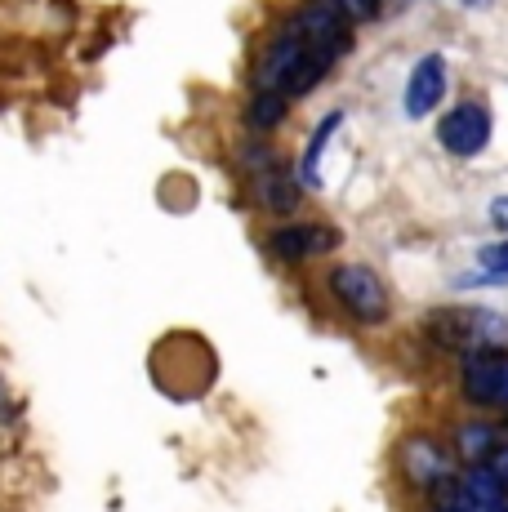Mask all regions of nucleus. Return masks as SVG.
<instances>
[{
	"label": "nucleus",
	"instance_id": "f257e3e1",
	"mask_svg": "<svg viewBox=\"0 0 508 512\" xmlns=\"http://www.w3.org/2000/svg\"><path fill=\"white\" fill-rule=\"evenodd\" d=\"M428 339L446 352H508V321L491 308H437L424 321Z\"/></svg>",
	"mask_w": 508,
	"mask_h": 512
},
{
	"label": "nucleus",
	"instance_id": "f03ea898",
	"mask_svg": "<svg viewBox=\"0 0 508 512\" xmlns=\"http://www.w3.org/2000/svg\"><path fill=\"white\" fill-rule=\"evenodd\" d=\"M330 294L339 299V308L348 317H357L361 326H379L388 317V285L379 281L375 268L366 263H339L330 272Z\"/></svg>",
	"mask_w": 508,
	"mask_h": 512
},
{
	"label": "nucleus",
	"instance_id": "7ed1b4c3",
	"mask_svg": "<svg viewBox=\"0 0 508 512\" xmlns=\"http://www.w3.org/2000/svg\"><path fill=\"white\" fill-rule=\"evenodd\" d=\"M491 130H495V121H491V112H486V103L468 98V103H455L451 112L437 121V143L451 156H459V161H468V156H477L491 143Z\"/></svg>",
	"mask_w": 508,
	"mask_h": 512
},
{
	"label": "nucleus",
	"instance_id": "20e7f679",
	"mask_svg": "<svg viewBox=\"0 0 508 512\" xmlns=\"http://www.w3.org/2000/svg\"><path fill=\"white\" fill-rule=\"evenodd\" d=\"M308 58V41L299 36L295 23L277 27L268 36V45L259 49V63H254V90H281L290 76L299 72V63Z\"/></svg>",
	"mask_w": 508,
	"mask_h": 512
},
{
	"label": "nucleus",
	"instance_id": "39448f33",
	"mask_svg": "<svg viewBox=\"0 0 508 512\" xmlns=\"http://www.w3.org/2000/svg\"><path fill=\"white\" fill-rule=\"evenodd\" d=\"M446 90H451V72H446V58L442 54H424L406 76V94H402V107L410 121H424L433 116V107H442Z\"/></svg>",
	"mask_w": 508,
	"mask_h": 512
},
{
	"label": "nucleus",
	"instance_id": "423d86ee",
	"mask_svg": "<svg viewBox=\"0 0 508 512\" xmlns=\"http://www.w3.org/2000/svg\"><path fill=\"white\" fill-rule=\"evenodd\" d=\"M335 245H339V232L321 228V223H286V228L268 232V250H272V259H281V263L317 259V254H330Z\"/></svg>",
	"mask_w": 508,
	"mask_h": 512
},
{
	"label": "nucleus",
	"instance_id": "0eeeda50",
	"mask_svg": "<svg viewBox=\"0 0 508 512\" xmlns=\"http://www.w3.org/2000/svg\"><path fill=\"white\" fill-rule=\"evenodd\" d=\"M402 472L410 486L419 490H446L455 481L451 472V459H446V450L437 446L433 437H410L402 446Z\"/></svg>",
	"mask_w": 508,
	"mask_h": 512
},
{
	"label": "nucleus",
	"instance_id": "6e6552de",
	"mask_svg": "<svg viewBox=\"0 0 508 512\" xmlns=\"http://www.w3.org/2000/svg\"><path fill=\"white\" fill-rule=\"evenodd\" d=\"M254 196H259V205L268 214H295L299 201H304V183H299V174L290 165H277V170L254 179Z\"/></svg>",
	"mask_w": 508,
	"mask_h": 512
},
{
	"label": "nucleus",
	"instance_id": "1a4fd4ad",
	"mask_svg": "<svg viewBox=\"0 0 508 512\" xmlns=\"http://www.w3.org/2000/svg\"><path fill=\"white\" fill-rule=\"evenodd\" d=\"M290 112V98L281 90H254L250 107H246V130L250 134H268L281 125V116Z\"/></svg>",
	"mask_w": 508,
	"mask_h": 512
},
{
	"label": "nucleus",
	"instance_id": "9d476101",
	"mask_svg": "<svg viewBox=\"0 0 508 512\" xmlns=\"http://www.w3.org/2000/svg\"><path fill=\"white\" fill-rule=\"evenodd\" d=\"M455 446H459V455L468 459V468L491 464V455L500 450V432H495L491 423H464V428L455 432Z\"/></svg>",
	"mask_w": 508,
	"mask_h": 512
},
{
	"label": "nucleus",
	"instance_id": "9b49d317",
	"mask_svg": "<svg viewBox=\"0 0 508 512\" xmlns=\"http://www.w3.org/2000/svg\"><path fill=\"white\" fill-rule=\"evenodd\" d=\"M344 125V112H330L326 121L312 130V139H308V147H304V161H299V183L304 187H321V170H317V161H321V152H326V143L335 139V130Z\"/></svg>",
	"mask_w": 508,
	"mask_h": 512
},
{
	"label": "nucleus",
	"instance_id": "f8f14e48",
	"mask_svg": "<svg viewBox=\"0 0 508 512\" xmlns=\"http://www.w3.org/2000/svg\"><path fill=\"white\" fill-rule=\"evenodd\" d=\"M477 263H482L486 281H495V285L508 281V236L495 245H482V250H477Z\"/></svg>",
	"mask_w": 508,
	"mask_h": 512
},
{
	"label": "nucleus",
	"instance_id": "ddd939ff",
	"mask_svg": "<svg viewBox=\"0 0 508 512\" xmlns=\"http://www.w3.org/2000/svg\"><path fill=\"white\" fill-rule=\"evenodd\" d=\"M330 5H335L348 23H366V18L375 14V0H330Z\"/></svg>",
	"mask_w": 508,
	"mask_h": 512
},
{
	"label": "nucleus",
	"instance_id": "4468645a",
	"mask_svg": "<svg viewBox=\"0 0 508 512\" xmlns=\"http://www.w3.org/2000/svg\"><path fill=\"white\" fill-rule=\"evenodd\" d=\"M486 219H491V228H500L508 236V196H495V201L486 205Z\"/></svg>",
	"mask_w": 508,
	"mask_h": 512
},
{
	"label": "nucleus",
	"instance_id": "2eb2a0df",
	"mask_svg": "<svg viewBox=\"0 0 508 512\" xmlns=\"http://www.w3.org/2000/svg\"><path fill=\"white\" fill-rule=\"evenodd\" d=\"M486 468H491L495 477L504 481V490H508V441H500V450H495V455H491V464H486Z\"/></svg>",
	"mask_w": 508,
	"mask_h": 512
},
{
	"label": "nucleus",
	"instance_id": "dca6fc26",
	"mask_svg": "<svg viewBox=\"0 0 508 512\" xmlns=\"http://www.w3.org/2000/svg\"><path fill=\"white\" fill-rule=\"evenodd\" d=\"M464 5H473V9H482V5H491V0H464Z\"/></svg>",
	"mask_w": 508,
	"mask_h": 512
},
{
	"label": "nucleus",
	"instance_id": "f3484780",
	"mask_svg": "<svg viewBox=\"0 0 508 512\" xmlns=\"http://www.w3.org/2000/svg\"><path fill=\"white\" fill-rule=\"evenodd\" d=\"M433 512H455V508H446V504H442V508H433Z\"/></svg>",
	"mask_w": 508,
	"mask_h": 512
},
{
	"label": "nucleus",
	"instance_id": "a211bd4d",
	"mask_svg": "<svg viewBox=\"0 0 508 512\" xmlns=\"http://www.w3.org/2000/svg\"><path fill=\"white\" fill-rule=\"evenodd\" d=\"M375 5H379V0H375Z\"/></svg>",
	"mask_w": 508,
	"mask_h": 512
}]
</instances>
